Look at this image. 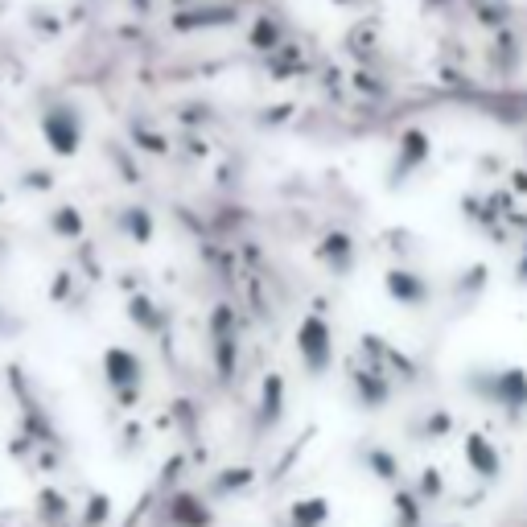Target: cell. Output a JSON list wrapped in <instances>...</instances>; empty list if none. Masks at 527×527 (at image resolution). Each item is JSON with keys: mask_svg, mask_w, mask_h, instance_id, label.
Here are the masks:
<instances>
[{"mask_svg": "<svg viewBox=\"0 0 527 527\" xmlns=\"http://www.w3.org/2000/svg\"><path fill=\"white\" fill-rule=\"evenodd\" d=\"M231 5H252V0H231Z\"/></svg>", "mask_w": 527, "mask_h": 527, "instance_id": "obj_13", "label": "cell"}, {"mask_svg": "<svg viewBox=\"0 0 527 527\" xmlns=\"http://www.w3.org/2000/svg\"><path fill=\"white\" fill-rule=\"evenodd\" d=\"M42 136L46 145L58 153V157H75L83 136H87V120H83V108L75 99H54L50 108L42 112Z\"/></svg>", "mask_w": 527, "mask_h": 527, "instance_id": "obj_1", "label": "cell"}, {"mask_svg": "<svg viewBox=\"0 0 527 527\" xmlns=\"http://www.w3.org/2000/svg\"><path fill=\"white\" fill-rule=\"evenodd\" d=\"M120 223H124L136 239H149V235H153V219H149V210H120Z\"/></svg>", "mask_w": 527, "mask_h": 527, "instance_id": "obj_10", "label": "cell"}, {"mask_svg": "<svg viewBox=\"0 0 527 527\" xmlns=\"http://www.w3.org/2000/svg\"><path fill=\"white\" fill-rule=\"evenodd\" d=\"M429 153H433V140H429V132L425 128H408V132H400V145H396V165H392V186H400L408 173H416L420 165L429 161Z\"/></svg>", "mask_w": 527, "mask_h": 527, "instance_id": "obj_3", "label": "cell"}, {"mask_svg": "<svg viewBox=\"0 0 527 527\" xmlns=\"http://www.w3.org/2000/svg\"><path fill=\"white\" fill-rule=\"evenodd\" d=\"M388 289H392V297L404 301V305H425V301H429V285H425L420 276L404 272V268L388 272Z\"/></svg>", "mask_w": 527, "mask_h": 527, "instance_id": "obj_6", "label": "cell"}, {"mask_svg": "<svg viewBox=\"0 0 527 527\" xmlns=\"http://www.w3.org/2000/svg\"><path fill=\"white\" fill-rule=\"evenodd\" d=\"M330 5H334V9H367L371 0H330Z\"/></svg>", "mask_w": 527, "mask_h": 527, "instance_id": "obj_12", "label": "cell"}, {"mask_svg": "<svg viewBox=\"0 0 527 527\" xmlns=\"http://www.w3.org/2000/svg\"><path fill=\"white\" fill-rule=\"evenodd\" d=\"M132 132H136V140H140V145H149L153 153H165V140H161L153 128H145V124H132Z\"/></svg>", "mask_w": 527, "mask_h": 527, "instance_id": "obj_11", "label": "cell"}, {"mask_svg": "<svg viewBox=\"0 0 527 527\" xmlns=\"http://www.w3.org/2000/svg\"><path fill=\"white\" fill-rule=\"evenodd\" d=\"M243 13V5H231V0H223V5H190V9H178L173 13V29L178 33H198V29H227L235 25Z\"/></svg>", "mask_w": 527, "mask_h": 527, "instance_id": "obj_2", "label": "cell"}, {"mask_svg": "<svg viewBox=\"0 0 527 527\" xmlns=\"http://www.w3.org/2000/svg\"><path fill=\"white\" fill-rule=\"evenodd\" d=\"M301 355H305L309 371H326V363H330V330L318 318H309L301 326Z\"/></svg>", "mask_w": 527, "mask_h": 527, "instance_id": "obj_5", "label": "cell"}, {"mask_svg": "<svg viewBox=\"0 0 527 527\" xmlns=\"http://www.w3.org/2000/svg\"><path fill=\"white\" fill-rule=\"evenodd\" d=\"M322 256L330 260V268L342 272V268H350V256H355V252H350V239L338 231V235H330V239L322 243Z\"/></svg>", "mask_w": 527, "mask_h": 527, "instance_id": "obj_7", "label": "cell"}, {"mask_svg": "<svg viewBox=\"0 0 527 527\" xmlns=\"http://www.w3.org/2000/svg\"><path fill=\"white\" fill-rule=\"evenodd\" d=\"M248 46L256 54H276L280 46H285V21H280L276 13H256L252 25H248Z\"/></svg>", "mask_w": 527, "mask_h": 527, "instance_id": "obj_4", "label": "cell"}, {"mask_svg": "<svg viewBox=\"0 0 527 527\" xmlns=\"http://www.w3.org/2000/svg\"><path fill=\"white\" fill-rule=\"evenodd\" d=\"M470 458H474V470H482V474H499L495 449H490L482 437H470Z\"/></svg>", "mask_w": 527, "mask_h": 527, "instance_id": "obj_9", "label": "cell"}, {"mask_svg": "<svg viewBox=\"0 0 527 527\" xmlns=\"http://www.w3.org/2000/svg\"><path fill=\"white\" fill-rule=\"evenodd\" d=\"M50 227L58 231V235H79L83 231V215L75 206H58L54 215H50Z\"/></svg>", "mask_w": 527, "mask_h": 527, "instance_id": "obj_8", "label": "cell"}]
</instances>
